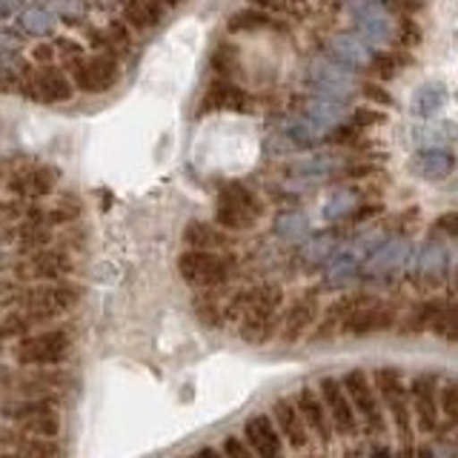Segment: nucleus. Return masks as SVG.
Masks as SVG:
<instances>
[{"label": "nucleus", "instance_id": "nucleus-33", "mask_svg": "<svg viewBox=\"0 0 458 458\" xmlns=\"http://www.w3.org/2000/svg\"><path fill=\"white\" fill-rule=\"evenodd\" d=\"M344 161H338L335 155H315L304 157V161H293L286 166V175L307 181V183H327V181H341Z\"/></svg>", "mask_w": 458, "mask_h": 458}, {"label": "nucleus", "instance_id": "nucleus-25", "mask_svg": "<svg viewBox=\"0 0 458 458\" xmlns=\"http://www.w3.org/2000/svg\"><path fill=\"white\" fill-rule=\"evenodd\" d=\"M295 404L301 410V415H304V421L310 427V436L321 444V447H329L335 438V429H333V421H329V412H327V404L324 398L318 393V386H301V390L293 395Z\"/></svg>", "mask_w": 458, "mask_h": 458}, {"label": "nucleus", "instance_id": "nucleus-55", "mask_svg": "<svg viewBox=\"0 0 458 458\" xmlns=\"http://www.w3.org/2000/svg\"><path fill=\"white\" fill-rule=\"evenodd\" d=\"M372 175H378V166H372L369 161H352L341 169V181H367Z\"/></svg>", "mask_w": 458, "mask_h": 458}, {"label": "nucleus", "instance_id": "nucleus-7", "mask_svg": "<svg viewBox=\"0 0 458 458\" xmlns=\"http://www.w3.org/2000/svg\"><path fill=\"white\" fill-rule=\"evenodd\" d=\"M61 183V169L47 161H35V157H21V161L4 164V198L18 200H52Z\"/></svg>", "mask_w": 458, "mask_h": 458}, {"label": "nucleus", "instance_id": "nucleus-36", "mask_svg": "<svg viewBox=\"0 0 458 458\" xmlns=\"http://www.w3.org/2000/svg\"><path fill=\"white\" fill-rule=\"evenodd\" d=\"M166 6L155 4V0H135V4H121L118 18L132 29L138 35L152 32L155 26H161V21L166 18Z\"/></svg>", "mask_w": 458, "mask_h": 458}, {"label": "nucleus", "instance_id": "nucleus-16", "mask_svg": "<svg viewBox=\"0 0 458 458\" xmlns=\"http://www.w3.org/2000/svg\"><path fill=\"white\" fill-rule=\"evenodd\" d=\"M401 312L395 304H390L386 298L369 295L364 298V304L352 312V318L344 327V335L350 338H369V335H381V333H393L401 324Z\"/></svg>", "mask_w": 458, "mask_h": 458}, {"label": "nucleus", "instance_id": "nucleus-41", "mask_svg": "<svg viewBox=\"0 0 458 458\" xmlns=\"http://www.w3.org/2000/svg\"><path fill=\"white\" fill-rule=\"evenodd\" d=\"M272 233L286 243H307L312 235L310 215L304 209H281L272 221Z\"/></svg>", "mask_w": 458, "mask_h": 458}, {"label": "nucleus", "instance_id": "nucleus-44", "mask_svg": "<svg viewBox=\"0 0 458 458\" xmlns=\"http://www.w3.org/2000/svg\"><path fill=\"white\" fill-rule=\"evenodd\" d=\"M410 61H412V55H407V52H398V49H390V52H378L376 64H372V69H369V75L376 78V83L393 81V78H398V72L404 69Z\"/></svg>", "mask_w": 458, "mask_h": 458}, {"label": "nucleus", "instance_id": "nucleus-50", "mask_svg": "<svg viewBox=\"0 0 458 458\" xmlns=\"http://www.w3.org/2000/svg\"><path fill=\"white\" fill-rule=\"evenodd\" d=\"M429 235H436L441 241H458V209L441 212L438 218L429 224Z\"/></svg>", "mask_w": 458, "mask_h": 458}, {"label": "nucleus", "instance_id": "nucleus-29", "mask_svg": "<svg viewBox=\"0 0 458 458\" xmlns=\"http://www.w3.org/2000/svg\"><path fill=\"white\" fill-rule=\"evenodd\" d=\"M447 307L444 298H419L412 301L407 307V312L401 315V324H398V333L401 335H436V327L441 321V312Z\"/></svg>", "mask_w": 458, "mask_h": 458}, {"label": "nucleus", "instance_id": "nucleus-20", "mask_svg": "<svg viewBox=\"0 0 458 458\" xmlns=\"http://www.w3.org/2000/svg\"><path fill=\"white\" fill-rule=\"evenodd\" d=\"M321 49H324V57H329L333 64L352 72V75H361V72H367V75H369V69H372V64H376V57H378V49L367 47V43L358 40L352 32L329 35Z\"/></svg>", "mask_w": 458, "mask_h": 458}, {"label": "nucleus", "instance_id": "nucleus-39", "mask_svg": "<svg viewBox=\"0 0 458 458\" xmlns=\"http://www.w3.org/2000/svg\"><path fill=\"white\" fill-rule=\"evenodd\" d=\"M261 29H286L284 21H278L267 6H243L229 14L226 32H261Z\"/></svg>", "mask_w": 458, "mask_h": 458}, {"label": "nucleus", "instance_id": "nucleus-52", "mask_svg": "<svg viewBox=\"0 0 458 458\" xmlns=\"http://www.w3.org/2000/svg\"><path fill=\"white\" fill-rule=\"evenodd\" d=\"M384 121H386V114L381 109H369V106L352 109V118H350V123L358 129V132H364V129H372V126H381Z\"/></svg>", "mask_w": 458, "mask_h": 458}, {"label": "nucleus", "instance_id": "nucleus-19", "mask_svg": "<svg viewBox=\"0 0 458 458\" xmlns=\"http://www.w3.org/2000/svg\"><path fill=\"white\" fill-rule=\"evenodd\" d=\"M81 35L86 49L95 55L114 57V61H123L135 49V32L121 18H109L104 26H83Z\"/></svg>", "mask_w": 458, "mask_h": 458}, {"label": "nucleus", "instance_id": "nucleus-47", "mask_svg": "<svg viewBox=\"0 0 458 458\" xmlns=\"http://www.w3.org/2000/svg\"><path fill=\"white\" fill-rule=\"evenodd\" d=\"M212 69L221 72L226 81H233V78H229V72L238 69V47H235V43H218V47H215Z\"/></svg>", "mask_w": 458, "mask_h": 458}, {"label": "nucleus", "instance_id": "nucleus-3", "mask_svg": "<svg viewBox=\"0 0 458 458\" xmlns=\"http://www.w3.org/2000/svg\"><path fill=\"white\" fill-rule=\"evenodd\" d=\"M4 355L14 367H66L75 355V329L69 324L43 329L29 338L4 344Z\"/></svg>", "mask_w": 458, "mask_h": 458}, {"label": "nucleus", "instance_id": "nucleus-18", "mask_svg": "<svg viewBox=\"0 0 458 458\" xmlns=\"http://www.w3.org/2000/svg\"><path fill=\"white\" fill-rule=\"evenodd\" d=\"M318 393L324 398L329 421H333V429H335L338 438L352 441V438H358V436L364 433L361 421H358V415H355L352 401H350L347 390H344V384H341V378H333V376L321 378L318 381Z\"/></svg>", "mask_w": 458, "mask_h": 458}, {"label": "nucleus", "instance_id": "nucleus-48", "mask_svg": "<svg viewBox=\"0 0 458 458\" xmlns=\"http://www.w3.org/2000/svg\"><path fill=\"white\" fill-rule=\"evenodd\" d=\"M55 12H57V18H61V23H69V26H78V29H83L86 26V18L95 12L92 9V4H55L52 6Z\"/></svg>", "mask_w": 458, "mask_h": 458}, {"label": "nucleus", "instance_id": "nucleus-30", "mask_svg": "<svg viewBox=\"0 0 458 458\" xmlns=\"http://www.w3.org/2000/svg\"><path fill=\"white\" fill-rule=\"evenodd\" d=\"M458 169V161L450 149H419L410 157V172L424 181H447Z\"/></svg>", "mask_w": 458, "mask_h": 458}, {"label": "nucleus", "instance_id": "nucleus-1", "mask_svg": "<svg viewBox=\"0 0 458 458\" xmlns=\"http://www.w3.org/2000/svg\"><path fill=\"white\" fill-rule=\"evenodd\" d=\"M284 286L258 284L226 298V324H235V333L243 344L261 347V344L281 335L284 321Z\"/></svg>", "mask_w": 458, "mask_h": 458}, {"label": "nucleus", "instance_id": "nucleus-28", "mask_svg": "<svg viewBox=\"0 0 458 458\" xmlns=\"http://www.w3.org/2000/svg\"><path fill=\"white\" fill-rule=\"evenodd\" d=\"M183 247L195 252H233L235 235L215 221H190L183 226Z\"/></svg>", "mask_w": 458, "mask_h": 458}, {"label": "nucleus", "instance_id": "nucleus-49", "mask_svg": "<svg viewBox=\"0 0 458 458\" xmlns=\"http://www.w3.org/2000/svg\"><path fill=\"white\" fill-rule=\"evenodd\" d=\"M436 335L447 344H458V301H447L441 312V321L436 327Z\"/></svg>", "mask_w": 458, "mask_h": 458}, {"label": "nucleus", "instance_id": "nucleus-34", "mask_svg": "<svg viewBox=\"0 0 458 458\" xmlns=\"http://www.w3.org/2000/svg\"><path fill=\"white\" fill-rule=\"evenodd\" d=\"M281 138L286 147L293 149H318L324 143H329V132L321 126H315L312 121H307L304 114H293L281 123Z\"/></svg>", "mask_w": 458, "mask_h": 458}, {"label": "nucleus", "instance_id": "nucleus-9", "mask_svg": "<svg viewBox=\"0 0 458 458\" xmlns=\"http://www.w3.org/2000/svg\"><path fill=\"white\" fill-rule=\"evenodd\" d=\"M178 276L183 284H190L192 290L207 293V290H226V284L235 278L238 261L233 252H195L183 250L178 255Z\"/></svg>", "mask_w": 458, "mask_h": 458}, {"label": "nucleus", "instance_id": "nucleus-4", "mask_svg": "<svg viewBox=\"0 0 458 458\" xmlns=\"http://www.w3.org/2000/svg\"><path fill=\"white\" fill-rule=\"evenodd\" d=\"M83 286L78 281H55V284H29V286H4L0 307L4 310H35L55 318L66 315L81 304Z\"/></svg>", "mask_w": 458, "mask_h": 458}, {"label": "nucleus", "instance_id": "nucleus-43", "mask_svg": "<svg viewBox=\"0 0 458 458\" xmlns=\"http://www.w3.org/2000/svg\"><path fill=\"white\" fill-rule=\"evenodd\" d=\"M410 138L419 143L421 149H444L447 143L458 140V126L455 123H424V126H412L410 129Z\"/></svg>", "mask_w": 458, "mask_h": 458}, {"label": "nucleus", "instance_id": "nucleus-58", "mask_svg": "<svg viewBox=\"0 0 458 458\" xmlns=\"http://www.w3.org/2000/svg\"><path fill=\"white\" fill-rule=\"evenodd\" d=\"M195 458H224V453H221V447H212V444H207V447L195 450Z\"/></svg>", "mask_w": 458, "mask_h": 458}, {"label": "nucleus", "instance_id": "nucleus-10", "mask_svg": "<svg viewBox=\"0 0 458 458\" xmlns=\"http://www.w3.org/2000/svg\"><path fill=\"white\" fill-rule=\"evenodd\" d=\"M341 384H344V390H347V395L352 401L364 436L367 438H384L386 433H390V419H386V412H384V404H381L378 390H376V381H372V372L355 367L350 372H344Z\"/></svg>", "mask_w": 458, "mask_h": 458}, {"label": "nucleus", "instance_id": "nucleus-8", "mask_svg": "<svg viewBox=\"0 0 458 458\" xmlns=\"http://www.w3.org/2000/svg\"><path fill=\"white\" fill-rule=\"evenodd\" d=\"M453 267L455 264H453L447 241L429 235L427 241H421L419 247H415L404 278L421 293V298H436V293H441L444 286L450 284Z\"/></svg>", "mask_w": 458, "mask_h": 458}, {"label": "nucleus", "instance_id": "nucleus-51", "mask_svg": "<svg viewBox=\"0 0 458 458\" xmlns=\"http://www.w3.org/2000/svg\"><path fill=\"white\" fill-rule=\"evenodd\" d=\"M52 43H55V49H57V57H61L64 64L75 61V57H81V55L89 52V49H86V43H83V40L72 38V35H57Z\"/></svg>", "mask_w": 458, "mask_h": 458}, {"label": "nucleus", "instance_id": "nucleus-17", "mask_svg": "<svg viewBox=\"0 0 458 458\" xmlns=\"http://www.w3.org/2000/svg\"><path fill=\"white\" fill-rule=\"evenodd\" d=\"M415 433L433 436L441 429V381L433 372H419L410 381Z\"/></svg>", "mask_w": 458, "mask_h": 458}, {"label": "nucleus", "instance_id": "nucleus-15", "mask_svg": "<svg viewBox=\"0 0 458 458\" xmlns=\"http://www.w3.org/2000/svg\"><path fill=\"white\" fill-rule=\"evenodd\" d=\"M415 247H419V243H412L410 235H393L376 255L364 261L361 278L369 284H390L398 276H407V267H410V258H412Z\"/></svg>", "mask_w": 458, "mask_h": 458}, {"label": "nucleus", "instance_id": "nucleus-54", "mask_svg": "<svg viewBox=\"0 0 458 458\" xmlns=\"http://www.w3.org/2000/svg\"><path fill=\"white\" fill-rule=\"evenodd\" d=\"M23 47H26V38L18 32V29L4 26V32H0V57L23 55Z\"/></svg>", "mask_w": 458, "mask_h": 458}, {"label": "nucleus", "instance_id": "nucleus-5", "mask_svg": "<svg viewBox=\"0 0 458 458\" xmlns=\"http://www.w3.org/2000/svg\"><path fill=\"white\" fill-rule=\"evenodd\" d=\"M75 384L69 367H14L0 369V390L4 398H64Z\"/></svg>", "mask_w": 458, "mask_h": 458}, {"label": "nucleus", "instance_id": "nucleus-32", "mask_svg": "<svg viewBox=\"0 0 458 458\" xmlns=\"http://www.w3.org/2000/svg\"><path fill=\"white\" fill-rule=\"evenodd\" d=\"M361 192L355 190V186H335V190H329L324 204H321V221L335 226V224H350L352 215L361 209Z\"/></svg>", "mask_w": 458, "mask_h": 458}, {"label": "nucleus", "instance_id": "nucleus-38", "mask_svg": "<svg viewBox=\"0 0 458 458\" xmlns=\"http://www.w3.org/2000/svg\"><path fill=\"white\" fill-rule=\"evenodd\" d=\"M361 272H364V261L350 247H344L335 255V261L324 269L321 281H324L327 290H344V286H350L352 281L361 278Z\"/></svg>", "mask_w": 458, "mask_h": 458}, {"label": "nucleus", "instance_id": "nucleus-60", "mask_svg": "<svg viewBox=\"0 0 458 458\" xmlns=\"http://www.w3.org/2000/svg\"><path fill=\"white\" fill-rule=\"evenodd\" d=\"M181 458H195V453H190V455H181Z\"/></svg>", "mask_w": 458, "mask_h": 458}, {"label": "nucleus", "instance_id": "nucleus-37", "mask_svg": "<svg viewBox=\"0 0 458 458\" xmlns=\"http://www.w3.org/2000/svg\"><path fill=\"white\" fill-rule=\"evenodd\" d=\"M341 250H344V241L338 233H321V235H312L304 247H301L298 258H301V264L310 269H327L335 261V255Z\"/></svg>", "mask_w": 458, "mask_h": 458}, {"label": "nucleus", "instance_id": "nucleus-21", "mask_svg": "<svg viewBox=\"0 0 458 458\" xmlns=\"http://www.w3.org/2000/svg\"><path fill=\"white\" fill-rule=\"evenodd\" d=\"M321 298H315L312 293L310 295H301L298 301H293L290 307L284 312V321H281V341L284 344H298L304 341L315 333V327L321 321Z\"/></svg>", "mask_w": 458, "mask_h": 458}, {"label": "nucleus", "instance_id": "nucleus-2", "mask_svg": "<svg viewBox=\"0 0 458 458\" xmlns=\"http://www.w3.org/2000/svg\"><path fill=\"white\" fill-rule=\"evenodd\" d=\"M78 252L66 247H52L43 252L21 255L4 261V286H29V284H55L75 281L78 276Z\"/></svg>", "mask_w": 458, "mask_h": 458}, {"label": "nucleus", "instance_id": "nucleus-45", "mask_svg": "<svg viewBox=\"0 0 458 458\" xmlns=\"http://www.w3.org/2000/svg\"><path fill=\"white\" fill-rule=\"evenodd\" d=\"M458 427V381H444L441 384V429Z\"/></svg>", "mask_w": 458, "mask_h": 458}, {"label": "nucleus", "instance_id": "nucleus-22", "mask_svg": "<svg viewBox=\"0 0 458 458\" xmlns=\"http://www.w3.org/2000/svg\"><path fill=\"white\" fill-rule=\"evenodd\" d=\"M269 415H272V421H276L284 444L293 453H304L310 447L312 436H310V427L304 421V415H301V410L295 404V398H286V395L276 398L269 407Z\"/></svg>", "mask_w": 458, "mask_h": 458}, {"label": "nucleus", "instance_id": "nucleus-31", "mask_svg": "<svg viewBox=\"0 0 458 458\" xmlns=\"http://www.w3.org/2000/svg\"><path fill=\"white\" fill-rule=\"evenodd\" d=\"M57 26H61V18H57V12L52 6H43V4H35V6H23L21 14L14 18V29L23 35V38H57Z\"/></svg>", "mask_w": 458, "mask_h": 458}, {"label": "nucleus", "instance_id": "nucleus-6", "mask_svg": "<svg viewBox=\"0 0 458 458\" xmlns=\"http://www.w3.org/2000/svg\"><path fill=\"white\" fill-rule=\"evenodd\" d=\"M372 381H376V390H378L386 419H390V427L395 429V438L401 441L404 450H412L415 419H412L410 381L404 378V372L398 367H378L372 372Z\"/></svg>", "mask_w": 458, "mask_h": 458}, {"label": "nucleus", "instance_id": "nucleus-14", "mask_svg": "<svg viewBox=\"0 0 458 458\" xmlns=\"http://www.w3.org/2000/svg\"><path fill=\"white\" fill-rule=\"evenodd\" d=\"M75 83L66 75L64 66H38L32 75H29L21 89L14 95H21L23 100H32V104H47V106H55V104H66V100L75 98Z\"/></svg>", "mask_w": 458, "mask_h": 458}, {"label": "nucleus", "instance_id": "nucleus-46", "mask_svg": "<svg viewBox=\"0 0 458 458\" xmlns=\"http://www.w3.org/2000/svg\"><path fill=\"white\" fill-rule=\"evenodd\" d=\"M419 43H421V26H419V21L401 18L398 21V29H395V49L410 55L415 47H419Z\"/></svg>", "mask_w": 458, "mask_h": 458}, {"label": "nucleus", "instance_id": "nucleus-27", "mask_svg": "<svg viewBox=\"0 0 458 458\" xmlns=\"http://www.w3.org/2000/svg\"><path fill=\"white\" fill-rule=\"evenodd\" d=\"M0 444H4V455L0 458H66L61 441L21 436L6 424H4V433H0Z\"/></svg>", "mask_w": 458, "mask_h": 458}, {"label": "nucleus", "instance_id": "nucleus-12", "mask_svg": "<svg viewBox=\"0 0 458 458\" xmlns=\"http://www.w3.org/2000/svg\"><path fill=\"white\" fill-rule=\"evenodd\" d=\"M66 69V75L75 83V89L81 95H104L114 89V83L121 81V61L106 55L86 52L69 64H61Z\"/></svg>", "mask_w": 458, "mask_h": 458}, {"label": "nucleus", "instance_id": "nucleus-57", "mask_svg": "<svg viewBox=\"0 0 458 458\" xmlns=\"http://www.w3.org/2000/svg\"><path fill=\"white\" fill-rule=\"evenodd\" d=\"M361 95L367 98V100H372V104H381V106H393L395 104V98L384 89L381 83H376V81H367L364 86H361Z\"/></svg>", "mask_w": 458, "mask_h": 458}, {"label": "nucleus", "instance_id": "nucleus-59", "mask_svg": "<svg viewBox=\"0 0 458 458\" xmlns=\"http://www.w3.org/2000/svg\"><path fill=\"white\" fill-rule=\"evenodd\" d=\"M450 293L458 298V261H455V267H453V276H450Z\"/></svg>", "mask_w": 458, "mask_h": 458}, {"label": "nucleus", "instance_id": "nucleus-23", "mask_svg": "<svg viewBox=\"0 0 458 458\" xmlns=\"http://www.w3.org/2000/svg\"><path fill=\"white\" fill-rule=\"evenodd\" d=\"M243 441L250 444L255 458H286V453H290V447L284 444L281 433L276 421H272L269 412H255L247 419V424H243Z\"/></svg>", "mask_w": 458, "mask_h": 458}, {"label": "nucleus", "instance_id": "nucleus-26", "mask_svg": "<svg viewBox=\"0 0 458 458\" xmlns=\"http://www.w3.org/2000/svg\"><path fill=\"white\" fill-rule=\"evenodd\" d=\"M298 114H304L307 121H312L315 126H321V129H327L329 135H333L338 126L350 123L352 109H350V104H344V100L307 92L304 98H301V112Z\"/></svg>", "mask_w": 458, "mask_h": 458}, {"label": "nucleus", "instance_id": "nucleus-11", "mask_svg": "<svg viewBox=\"0 0 458 458\" xmlns=\"http://www.w3.org/2000/svg\"><path fill=\"white\" fill-rule=\"evenodd\" d=\"M344 14H347V21L352 26V35L358 40H364L367 47L381 52L384 47L395 43L398 21L393 18L390 6L376 4V0H358V4L344 6Z\"/></svg>", "mask_w": 458, "mask_h": 458}, {"label": "nucleus", "instance_id": "nucleus-56", "mask_svg": "<svg viewBox=\"0 0 458 458\" xmlns=\"http://www.w3.org/2000/svg\"><path fill=\"white\" fill-rule=\"evenodd\" d=\"M29 57H32L35 66H52L57 64V49L52 40H40L35 47H29Z\"/></svg>", "mask_w": 458, "mask_h": 458}, {"label": "nucleus", "instance_id": "nucleus-42", "mask_svg": "<svg viewBox=\"0 0 458 458\" xmlns=\"http://www.w3.org/2000/svg\"><path fill=\"white\" fill-rule=\"evenodd\" d=\"M14 433L21 436H32V438H47V441H61L64 433V412H52V415H35V419H23L6 424Z\"/></svg>", "mask_w": 458, "mask_h": 458}, {"label": "nucleus", "instance_id": "nucleus-40", "mask_svg": "<svg viewBox=\"0 0 458 458\" xmlns=\"http://www.w3.org/2000/svg\"><path fill=\"white\" fill-rule=\"evenodd\" d=\"M444 106H447V86L436 83V81L421 83L419 89L412 92V100H410V112L421 121L436 118V114L444 112Z\"/></svg>", "mask_w": 458, "mask_h": 458}, {"label": "nucleus", "instance_id": "nucleus-13", "mask_svg": "<svg viewBox=\"0 0 458 458\" xmlns=\"http://www.w3.org/2000/svg\"><path fill=\"white\" fill-rule=\"evenodd\" d=\"M307 89L315 92V95H327V98H335V100H344V104H350V100L361 92V81L352 72H347L344 66L333 64L329 57L318 55L312 57L307 64Z\"/></svg>", "mask_w": 458, "mask_h": 458}, {"label": "nucleus", "instance_id": "nucleus-24", "mask_svg": "<svg viewBox=\"0 0 458 458\" xmlns=\"http://www.w3.org/2000/svg\"><path fill=\"white\" fill-rule=\"evenodd\" d=\"M255 106V100L247 89H241L235 81L226 78H215L207 92L198 100V114H209V112H250Z\"/></svg>", "mask_w": 458, "mask_h": 458}, {"label": "nucleus", "instance_id": "nucleus-35", "mask_svg": "<svg viewBox=\"0 0 458 458\" xmlns=\"http://www.w3.org/2000/svg\"><path fill=\"white\" fill-rule=\"evenodd\" d=\"M218 207L250 215V218H255L258 224H261V218L267 215L264 200L258 198L255 190H250V186L241 183V181H229V183L221 186V190H218Z\"/></svg>", "mask_w": 458, "mask_h": 458}, {"label": "nucleus", "instance_id": "nucleus-53", "mask_svg": "<svg viewBox=\"0 0 458 458\" xmlns=\"http://www.w3.org/2000/svg\"><path fill=\"white\" fill-rule=\"evenodd\" d=\"M218 447H221L224 458H255L252 447L243 441V436H235V433L224 436V441L218 444Z\"/></svg>", "mask_w": 458, "mask_h": 458}]
</instances>
